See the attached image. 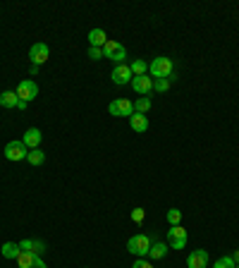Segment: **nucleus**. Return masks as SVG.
Returning <instances> with one entry per match:
<instances>
[{
	"label": "nucleus",
	"instance_id": "1",
	"mask_svg": "<svg viewBox=\"0 0 239 268\" xmlns=\"http://www.w3.org/2000/svg\"><path fill=\"white\" fill-rule=\"evenodd\" d=\"M148 74L153 77V79H170V82H175V65H172V60L170 58H153V63H148Z\"/></svg>",
	"mask_w": 239,
	"mask_h": 268
},
{
	"label": "nucleus",
	"instance_id": "2",
	"mask_svg": "<svg viewBox=\"0 0 239 268\" xmlns=\"http://www.w3.org/2000/svg\"><path fill=\"white\" fill-rule=\"evenodd\" d=\"M151 244H153V240H151L148 235H134V237H129V242H127V251L134 254L137 259H144V256H148Z\"/></svg>",
	"mask_w": 239,
	"mask_h": 268
},
{
	"label": "nucleus",
	"instance_id": "3",
	"mask_svg": "<svg viewBox=\"0 0 239 268\" xmlns=\"http://www.w3.org/2000/svg\"><path fill=\"white\" fill-rule=\"evenodd\" d=\"M103 58H108V60L117 63V65H125L127 50H125V46H122L119 41H112V38H108V43L103 46Z\"/></svg>",
	"mask_w": 239,
	"mask_h": 268
},
{
	"label": "nucleus",
	"instance_id": "4",
	"mask_svg": "<svg viewBox=\"0 0 239 268\" xmlns=\"http://www.w3.org/2000/svg\"><path fill=\"white\" fill-rule=\"evenodd\" d=\"M108 113L115 115V118H132L134 115V103L129 98H117V101H112L108 105Z\"/></svg>",
	"mask_w": 239,
	"mask_h": 268
},
{
	"label": "nucleus",
	"instance_id": "5",
	"mask_svg": "<svg viewBox=\"0 0 239 268\" xmlns=\"http://www.w3.org/2000/svg\"><path fill=\"white\" fill-rule=\"evenodd\" d=\"M29 153V148L24 146V141L22 139H15V141H10L8 146H5V158L12 160V163H17V160H24Z\"/></svg>",
	"mask_w": 239,
	"mask_h": 268
},
{
	"label": "nucleus",
	"instance_id": "6",
	"mask_svg": "<svg viewBox=\"0 0 239 268\" xmlns=\"http://www.w3.org/2000/svg\"><path fill=\"white\" fill-rule=\"evenodd\" d=\"M167 244H170V249H184L187 247V230L182 225H172L167 230Z\"/></svg>",
	"mask_w": 239,
	"mask_h": 268
},
{
	"label": "nucleus",
	"instance_id": "7",
	"mask_svg": "<svg viewBox=\"0 0 239 268\" xmlns=\"http://www.w3.org/2000/svg\"><path fill=\"white\" fill-rule=\"evenodd\" d=\"M17 96H19V101H24V103L34 101V98L38 96V84L34 82V79H24V82H19Z\"/></svg>",
	"mask_w": 239,
	"mask_h": 268
},
{
	"label": "nucleus",
	"instance_id": "8",
	"mask_svg": "<svg viewBox=\"0 0 239 268\" xmlns=\"http://www.w3.org/2000/svg\"><path fill=\"white\" fill-rule=\"evenodd\" d=\"M208 251L206 249H194L189 256H187V268H208Z\"/></svg>",
	"mask_w": 239,
	"mask_h": 268
},
{
	"label": "nucleus",
	"instance_id": "9",
	"mask_svg": "<svg viewBox=\"0 0 239 268\" xmlns=\"http://www.w3.org/2000/svg\"><path fill=\"white\" fill-rule=\"evenodd\" d=\"M132 89H134L139 96H148V93L153 91V77H151V74L134 77V79H132Z\"/></svg>",
	"mask_w": 239,
	"mask_h": 268
},
{
	"label": "nucleus",
	"instance_id": "10",
	"mask_svg": "<svg viewBox=\"0 0 239 268\" xmlns=\"http://www.w3.org/2000/svg\"><path fill=\"white\" fill-rule=\"evenodd\" d=\"M112 82L117 84V86H125V84H132V79H134V74H132V70H129V65H115V70H112Z\"/></svg>",
	"mask_w": 239,
	"mask_h": 268
},
{
	"label": "nucleus",
	"instance_id": "11",
	"mask_svg": "<svg viewBox=\"0 0 239 268\" xmlns=\"http://www.w3.org/2000/svg\"><path fill=\"white\" fill-rule=\"evenodd\" d=\"M48 56H50V50H48L46 43H34V46H31V50H29V58H31V63H34V65H38V67L46 63Z\"/></svg>",
	"mask_w": 239,
	"mask_h": 268
},
{
	"label": "nucleus",
	"instance_id": "12",
	"mask_svg": "<svg viewBox=\"0 0 239 268\" xmlns=\"http://www.w3.org/2000/svg\"><path fill=\"white\" fill-rule=\"evenodd\" d=\"M24 146L31 151V148H38L41 146V141H43V134H41V130H36V127H29L27 132H24Z\"/></svg>",
	"mask_w": 239,
	"mask_h": 268
},
{
	"label": "nucleus",
	"instance_id": "13",
	"mask_svg": "<svg viewBox=\"0 0 239 268\" xmlns=\"http://www.w3.org/2000/svg\"><path fill=\"white\" fill-rule=\"evenodd\" d=\"M167 249H170V244H165V242H153V244H151V249H148V259H151V261L165 259Z\"/></svg>",
	"mask_w": 239,
	"mask_h": 268
},
{
	"label": "nucleus",
	"instance_id": "14",
	"mask_svg": "<svg viewBox=\"0 0 239 268\" xmlns=\"http://www.w3.org/2000/svg\"><path fill=\"white\" fill-rule=\"evenodd\" d=\"M105 43H108V36H105L103 29H91L89 31V46L91 48H103Z\"/></svg>",
	"mask_w": 239,
	"mask_h": 268
},
{
	"label": "nucleus",
	"instance_id": "15",
	"mask_svg": "<svg viewBox=\"0 0 239 268\" xmlns=\"http://www.w3.org/2000/svg\"><path fill=\"white\" fill-rule=\"evenodd\" d=\"M129 127L141 134V132L148 130V118H146V115H139V113H134V115L129 118Z\"/></svg>",
	"mask_w": 239,
	"mask_h": 268
},
{
	"label": "nucleus",
	"instance_id": "16",
	"mask_svg": "<svg viewBox=\"0 0 239 268\" xmlns=\"http://www.w3.org/2000/svg\"><path fill=\"white\" fill-rule=\"evenodd\" d=\"M0 254H3L5 259H15V261H17V256L22 254L19 242H5V244H3V249H0Z\"/></svg>",
	"mask_w": 239,
	"mask_h": 268
},
{
	"label": "nucleus",
	"instance_id": "17",
	"mask_svg": "<svg viewBox=\"0 0 239 268\" xmlns=\"http://www.w3.org/2000/svg\"><path fill=\"white\" fill-rule=\"evenodd\" d=\"M151 108H153V101H151V96H139L137 101H134V113H139V115H146Z\"/></svg>",
	"mask_w": 239,
	"mask_h": 268
},
{
	"label": "nucleus",
	"instance_id": "18",
	"mask_svg": "<svg viewBox=\"0 0 239 268\" xmlns=\"http://www.w3.org/2000/svg\"><path fill=\"white\" fill-rule=\"evenodd\" d=\"M17 103H19L17 91H3L0 93V105H3V108H17Z\"/></svg>",
	"mask_w": 239,
	"mask_h": 268
},
{
	"label": "nucleus",
	"instance_id": "19",
	"mask_svg": "<svg viewBox=\"0 0 239 268\" xmlns=\"http://www.w3.org/2000/svg\"><path fill=\"white\" fill-rule=\"evenodd\" d=\"M27 160L31 166H43V160H46V153L41 151V148H31L27 153Z\"/></svg>",
	"mask_w": 239,
	"mask_h": 268
},
{
	"label": "nucleus",
	"instance_id": "20",
	"mask_svg": "<svg viewBox=\"0 0 239 268\" xmlns=\"http://www.w3.org/2000/svg\"><path fill=\"white\" fill-rule=\"evenodd\" d=\"M129 70H132L134 77H144V74L148 72V63H144V60H139V58H137V60L129 65Z\"/></svg>",
	"mask_w": 239,
	"mask_h": 268
},
{
	"label": "nucleus",
	"instance_id": "21",
	"mask_svg": "<svg viewBox=\"0 0 239 268\" xmlns=\"http://www.w3.org/2000/svg\"><path fill=\"white\" fill-rule=\"evenodd\" d=\"M36 261V254H31V251H22L17 256V263L19 268H31V263Z\"/></svg>",
	"mask_w": 239,
	"mask_h": 268
},
{
	"label": "nucleus",
	"instance_id": "22",
	"mask_svg": "<svg viewBox=\"0 0 239 268\" xmlns=\"http://www.w3.org/2000/svg\"><path fill=\"white\" fill-rule=\"evenodd\" d=\"M165 218H167V223H170V228H172V225H180V223H182V211H180V208H170Z\"/></svg>",
	"mask_w": 239,
	"mask_h": 268
},
{
	"label": "nucleus",
	"instance_id": "23",
	"mask_svg": "<svg viewBox=\"0 0 239 268\" xmlns=\"http://www.w3.org/2000/svg\"><path fill=\"white\" fill-rule=\"evenodd\" d=\"M170 79H153V91H158V93H165L167 89H170Z\"/></svg>",
	"mask_w": 239,
	"mask_h": 268
},
{
	"label": "nucleus",
	"instance_id": "24",
	"mask_svg": "<svg viewBox=\"0 0 239 268\" xmlns=\"http://www.w3.org/2000/svg\"><path fill=\"white\" fill-rule=\"evenodd\" d=\"M234 266H237V263L232 261V256H220V259L215 261V266L213 268H234Z\"/></svg>",
	"mask_w": 239,
	"mask_h": 268
},
{
	"label": "nucleus",
	"instance_id": "25",
	"mask_svg": "<svg viewBox=\"0 0 239 268\" xmlns=\"http://www.w3.org/2000/svg\"><path fill=\"white\" fill-rule=\"evenodd\" d=\"M144 218H146V211H144V208H134V211H132V221L134 223H144Z\"/></svg>",
	"mask_w": 239,
	"mask_h": 268
},
{
	"label": "nucleus",
	"instance_id": "26",
	"mask_svg": "<svg viewBox=\"0 0 239 268\" xmlns=\"http://www.w3.org/2000/svg\"><path fill=\"white\" fill-rule=\"evenodd\" d=\"M31 254H36V256H41V254H46V244L41 240H34V251Z\"/></svg>",
	"mask_w": 239,
	"mask_h": 268
},
{
	"label": "nucleus",
	"instance_id": "27",
	"mask_svg": "<svg viewBox=\"0 0 239 268\" xmlns=\"http://www.w3.org/2000/svg\"><path fill=\"white\" fill-rule=\"evenodd\" d=\"M89 58H91V60H101V58H103V48H91V46H89Z\"/></svg>",
	"mask_w": 239,
	"mask_h": 268
},
{
	"label": "nucleus",
	"instance_id": "28",
	"mask_svg": "<svg viewBox=\"0 0 239 268\" xmlns=\"http://www.w3.org/2000/svg\"><path fill=\"white\" fill-rule=\"evenodd\" d=\"M19 249L22 251H34V240H22L19 242Z\"/></svg>",
	"mask_w": 239,
	"mask_h": 268
},
{
	"label": "nucleus",
	"instance_id": "29",
	"mask_svg": "<svg viewBox=\"0 0 239 268\" xmlns=\"http://www.w3.org/2000/svg\"><path fill=\"white\" fill-rule=\"evenodd\" d=\"M132 268H153V263H151V261H146V259H137Z\"/></svg>",
	"mask_w": 239,
	"mask_h": 268
},
{
	"label": "nucleus",
	"instance_id": "30",
	"mask_svg": "<svg viewBox=\"0 0 239 268\" xmlns=\"http://www.w3.org/2000/svg\"><path fill=\"white\" fill-rule=\"evenodd\" d=\"M31 268H48V266L43 263V259H41V256H36V261L31 263Z\"/></svg>",
	"mask_w": 239,
	"mask_h": 268
},
{
	"label": "nucleus",
	"instance_id": "31",
	"mask_svg": "<svg viewBox=\"0 0 239 268\" xmlns=\"http://www.w3.org/2000/svg\"><path fill=\"white\" fill-rule=\"evenodd\" d=\"M27 105H29V103H24V101H19V103H17V111H27Z\"/></svg>",
	"mask_w": 239,
	"mask_h": 268
},
{
	"label": "nucleus",
	"instance_id": "32",
	"mask_svg": "<svg viewBox=\"0 0 239 268\" xmlns=\"http://www.w3.org/2000/svg\"><path fill=\"white\" fill-rule=\"evenodd\" d=\"M232 261H234V263H239V249L234 251V256H232Z\"/></svg>",
	"mask_w": 239,
	"mask_h": 268
},
{
	"label": "nucleus",
	"instance_id": "33",
	"mask_svg": "<svg viewBox=\"0 0 239 268\" xmlns=\"http://www.w3.org/2000/svg\"><path fill=\"white\" fill-rule=\"evenodd\" d=\"M234 268H239V263H237V266H234Z\"/></svg>",
	"mask_w": 239,
	"mask_h": 268
}]
</instances>
